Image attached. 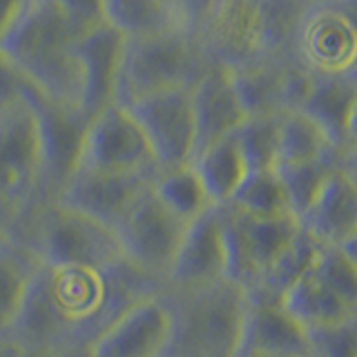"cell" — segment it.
<instances>
[{
    "instance_id": "1",
    "label": "cell",
    "mask_w": 357,
    "mask_h": 357,
    "mask_svg": "<svg viewBox=\"0 0 357 357\" xmlns=\"http://www.w3.org/2000/svg\"><path fill=\"white\" fill-rule=\"evenodd\" d=\"M161 290L128 261L105 271L40 266L11 337L27 355L83 357L121 312Z\"/></svg>"
},
{
    "instance_id": "2",
    "label": "cell",
    "mask_w": 357,
    "mask_h": 357,
    "mask_svg": "<svg viewBox=\"0 0 357 357\" xmlns=\"http://www.w3.org/2000/svg\"><path fill=\"white\" fill-rule=\"evenodd\" d=\"M81 36L56 0H25L0 38V54L36 94L81 109L83 76L74 52Z\"/></svg>"
},
{
    "instance_id": "3",
    "label": "cell",
    "mask_w": 357,
    "mask_h": 357,
    "mask_svg": "<svg viewBox=\"0 0 357 357\" xmlns=\"http://www.w3.org/2000/svg\"><path fill=\"white\" fill-rule=\"evenodd\" d=\"M9 232L36 255L40 266L105 271L126 261L114 228L59 201L33 204L11 223Z\"/></svg>"
},
{
    "instance_id": "4",
    "label": "cell",
    "mask_w": 357,
    "mask_h": 357,
    "mask_svg": "<svg viewBox=\"0 0 357 357\" xmlns=\"http://www.w3.org/2000/svg\"><path fill=\"white\" fill-rule=\"evenodd\" d=\"M161 295L170 310V340L165 355L172 357H234L248 295L232 282L204 288L170 290Z\"/></svg>"
},
{
    "instance_id": "5",
    "label": "cell",
    "mask_w": 357,
    "mask_h": 357,
    "mask_svg": "<svg viewBox=\"0 0 357 357\" xmlns=\"http://www.w3.org/2000/svg\"><path fill=\"white\" fill-rule=\"evenodd\" d=\"M201 38L172 29L143 38H126L114 103L128 107L137 98L172 87H192L215 61Z\"/></svg>"
},
{
    "instance_id": "6",
    "label": "cell",
    "mask_w": 357,
    "mask_h": 357,
    "mask_svg": "<svg viewBox=\"0 0 357 357\" xmlns=\"http://www.w3.org/2000/svg\"><path fill=\"white\" fill-rule=\"evenodd\" d=\"M279 304L306 331L355 317L357 264L342 248H319Z\"/></svg>"
},
{
    "instance_id": "7",
    "label": "cell",
    "mask_w": 357,
    "mask_h": 357,
    "mask_svg": "<svg viewBox=\"0 0 357 357\" xmlns=\"http://www.w3.org/2000/svg\"><path fill=\"white\" fill-rule=\"evenodd\" d=\"M43 174L38 121L29 98L0 107V215L14 223L36 204Z\"/></svg>"
},
{
    "instance_id": "8",
    "label": "cell",
    "mask_w": 357,
    "mask_h": 357,
    "mask_svg": "<svg viewBox=\"0 0 357 357\" xmlns=\"http://www.w3.org/2000/svg\"><path fill=\"white\" fill-rule=\"evenodd\" d=\"M190 223L167 210L150 188L119 221L121 255L134 271L165 286Z\"/></svg>"
},
{
    "instance_id": "9",
    "label": "cell",
    "mask_w": 357,
    "mask_h": 357,
    "mask_svg": "<svg viewBox=\"0 0 357 357\" xmlns=\"http://www.w3.org/2000/svg\"><path fill=\"white\" fill-rule=\"evenodd\" d=\"M150 145L159 172L174 170L192 161L197 132L190 87H172L137 98L128 105Z\"/></svg>"
},
{
    "instance_id": "10",
    "label": "cell",
    "mask_w": 357,
    "mask_h": 357,
    "mask_svg": "<svg viewBox=\"0 0 357 357\" xmlns=\"http://www.w3.org/2000/svg\"><path fill=\"white\" fill-rule=\"evenodd\" d=\"M297 54L306 70L346 74L357 67V3L328 0L308 5L297 33Z\"/></svg>"
},
{
    "instance_id": "11",
    "label": "cell",
    "mask_w": 357,
    "mask_h": 357,
    "mask_svg": "<svg viewBox=\"0 0 357 357\" xmlns=\"http://www.w3.org/2000/svg\"><path fill=\"white\" fill-rule=\"evenodd\" d=\"M25 96L38 121L43 174L36 204L54 201L78 167L89 116L78 107L59 105L25 85ZM31 208V206H29Z\"/></svg>"
},
{
    "instance_id": "12",
    "label": "cell",
    "mask_w": 357,
    "mask_h": 357,
    "mask_svg": "<svg viewBox=\"0 0 357 357\" xmlns=\"http://www.w3.org/2000/svg\"><path fill=\"white\" fill-rule=\"evenodd\" d=\"M78 167L121 174H159L137 119L123 105H107L87 123Z\"/></svg>"
},
{
    "instance_id": "13",
    "label": "cell",
    "mask_w": 357,
    "mask_h": 357,
    "mask_svg": "<svg viewBox=\"0 0 357 357\" xmlns=\"http://www.w3.org/2000/svg\"><path fill=\"white\" fill-rule=\"evenodd\" d=\"M219 208L223 215V234H226L228 282L248 293L259 275L297 237L299 221L295 217L250 219L226 206Z\"/></svg>"
},
{
    "instance_id": "14",
    "label": "cell",
    "mask_w": 357,
    "mask_h": 357,
    "mask_svg": "<svg viewBox=\"0 0 357 357\" xmlns=\"http://www.w3.org/2000/svg\"><path fill=\"white\" fill-rule=\"evenodd\" d=\"M156 176L159 174H121L76 167L54 201L116 228L130 208L154 185Z\"/></svg>"
},
{
    "instance_id": "15",
    "label": "cell",
    "mask_w": 357,
    "mask_h": 357,
    "mask_svg": "<svg viewBox=\"0 0 357 357\" xmlns=\"http://www.w3.org/2000/svg\"><path fill=\"white\" fill-rule=\"evenodd\" d=\"M170 340V310L161 293L143 297L87 346L83 357H159Z\"/></svg>"
},
{
    "instance_id": "16",
    "label": "cell",
    "mask_w": 357,
    "mask_h": 357,
    "mask_svg": "<svg viewBox=\"0 0 357 357\" xmlns=\"http://www.w3.org/2000/svg\"><path fill=\"white\" fill-rule=\"evenodd\" d=\"M228 279V252L221 208H212L188 226L163 288L190 290Z\"/></svg>"
},
{
    "instance_id": "17",
    "label": "cell",
    "mask_w": 357,
    "mask_h": 357,
    "mask_svg": "<svg viewBox=\"0 0 357 357\" xmlns=\"http://www.w3.org/2000/svg\"><path fill=\"white\" fill-rule=\"evenodd\" d=\"M190 100H192L197 132L195 154L212 143L230 137L248 119L237 94V87H234L230 67L223 63H215L197 78L195 85L190 87Z\"/></svg>"
},
{
    "instance_id": "18",
    "label": "cell",
    "mask_w": 357,
    "mask_h": 357,
    "mask_svg": "<svg viewBox=\"0 0 357 357\" xmlns=\"http://www.w3.org/2000/svg\"><path fill=\"white\" fill-rule=\"evenodd\" d=\"M234 357H310L308 331L282 304L248 297Z\"/></svg>"
},
{
    "instance_id": "19",
    "label": "cell",
    "mask_w": 357,
    "mask_h": 357,
    "mask_svg": "<svg viewBox=\"0 0 357 357\" xmlns=\"http://www.w3.org/2000/svg\"><path fill=\"white\" fill-rule=\"evenodd\" d=\"M123 47L126 38L105 22L87 29L74 45L83 76L81 109L89 119L107 105H114Z\"/></svg>"
},
{
    "instance_id": "20",
    "label": "cell",
    "mask_w": 357,
    "mask_h": 357,
    "mask_svg": "<svg viewBox=\"0 0 357 357\" xmlns=\"http://www.w3.org/2000/svg\"><path fill=\"white\" fill-rule=\"evenodd\" d=\"M297 221L321 248H342L357 232V185L335 167Z\"/></svg>"
},
{
    "instance_id": "21",
    "label": "cell",
    "mask_w": 357,
    "mask_h": 357,
    "mask_svg": "<svg viewBox=\"0 0 357 357\" xmlns=\"http://www.w3.org/2000/svg\"><path fill=\"white\" fill-rule=\"evenodd\" d=\"M353 83L349 74L310 72V83L299 112L310 119L337 152L349 148V123L353 112Z\"/></svg>"
},
{
    "instance_id": "22",
    "label": "cell",
    "mask_w": 357,
    "mask_h": 357,
    "mask_svg": "<svg viewBox=\"0 0 357 357\" xmlns=\"http://www.w3.org/2000/svg\"><path fill=\"white\" fill-rule=\"evenodd\" d=\"M38 268L36 255L11 232L0 241V337L14 333Z\"/></svg>"
},
{
    "instance_id": "23",
    "label": "cell",
    "mask_w": 357,
    "mask_h": 357,
    "mask_svg": "<svg viewBox=\"0 0 357 357\" xmlns=\"http://www.w3.org/2000/svg\"><path fill=\"white\" fill-rule=\"evenodd\" d=\"M190 163H192L210 201L217 208L228 204L245 178V174L250 172L232 134L197 152Z\"/></svg>"
},
{
    "instance_id": "24",
    "label": "cell",
    "mask_w": 357,
    "mask_h": 357,
    "mask_svg": "<svg viewBox=\"0 0 357 357\" xmlns=\"http://www.w3.org/2000/svg\"><path fill=\"white\" fill-rule=\"evenodd\" d=\"M319 248L321 245L312 241L299 226L297 237L290 241L286 245V250L259 275V279H257L245 295L257 301L279 304L282 297L286 295V290L308 271V266L312 264V259H315Z\"/></svg>"
},
{
    "instance_id": "25",
    "label": "cell",
    "mask_w": 357,
    "mask_h": 357,
    "mask_svg": "<svg viewBox=\"0 0 357 357\" xmlns=\"http://www.w3.org/2000/svg\"><path fill=\"white\" fill-rule=\"evenodd\" d=\"M103 22L123 38H143L178 29L174 9L163 0H103Z\"/></svg>"
},
{
    "instance_id": "26",
    "label": "cell",
    "mask_w": 357,
    "mask_h": 357,
    "mask_svg": "<svg viewBox=\"0 0 357 357\" xmlns=\"http://www.w3.org/2000/svg\"><path fill=\"white\" fill-rule=\"evenodd\" d=\"M226 208L250 219H279L293 217L288 208L282 178L277 170H255L248 172L237 192L226 204Z\"/></svg>"
},
{
    "instance_id": "27",
    "label": "cell",
    "mask_w": 357,
    "mask_h": 357,
    "mask_svg": "<svg viewBox=\"0 0 357 357\" xmlns=\"http://www.w3.org/2000/svg\"><path fill=\"white\" fill-rule=\"evenodd\" d=\"M152 190L161 204L185 223H192L201 215H206L208 210L217 208L210 201L192 163L174 167V170L167 172H159Z\"/></svg>"
},
{
    "instance_id": "28",
    "label": "cell",
    "mask_w": 357,
    "mask_h": 357,
    "mask_svg": "<svg viewBox=\"0 0 357 357\" xmlns=\"http://www.w3.org/2000/svg\"><path fill=\"white\" fill-rule=\"evenodd\" d=\"M337 152L331 148L326 137L319 132V128L306 119L299 109L284 112L279 116V139H277V165H293L315 161L319 156Z\"/></svg>"
},
{
    "instance_id": "29",
    "label": "cell",
    "mask_w": 357,
    "mask_h": 357,
    "mask_svg": "<svg viewBox=\"0 0 357 357\" xmlns=\"http://www.w3.org/2000/svg\"><path fill=\"white\" fill-rule=\"evenodd\" d=\"M335 167H340V152H328L315 161L275 167L279 178H282L290 215L295 219L304 215L306 208L312 204V199L317 197L319 188L324 185V181H326Z\"/></svg>"
},
{
    "instance_id": "30",
    "label": "cell",
    "mask_w": 357,
    "mask_h": 357,
    "mask_svg": "<svg viewBox=\"0 0 357 357\" xmlns=\"http://www.w3.org/2000/svg\"><path fill=\"white\" fill-rule=\"evenodd\" d=\"M279 116H248L237 132L232 134L245 159L248 170H275L277 165V139H279Z\"/></svg>"
},
{
    "instance_id": "31",
    "label": "cell",
    "mask_w": 357,
    "mask_h": 357,
    "mask_svg": "<svg viewBox=\"0 0 357 357\" xmlns=\"http://www.w3.org/2000/svg\"><path fill=\"white\" fill-rule=\"evenodd\" d=\"M310 357H357V315L308 331Z\"/></svg>"
},
{
    "instance_id": "32",
    "label": "cell",
    "mask_w": 357,
    "mask_h": 357,
    "mask_svg": "<svg viewBox=\"0 0 357 357\" xmlns=\"http://www.w3.org/2000/svg\"><path fill=\"white\" fill-rule=\"evenodd\" d=\"M100 3L103 0H56V5L81 29V33L96 27L98 22H103V7H100Z\"/></svg>"
},
{
    "instance_id": "33",
    "label": "cell",
    "mask_w": 357,
    "mask_h": 357,
    "mask_svg": "<svg viewBox=\"0 0 357 357\" xmlns=\"http://www.w3.org/2000/svg\"><path fill=\"white\" fill-rule=\"evenodd\" d=\"M22 92H25L22 76L14 70V65L0 54V107L14 103L16 98L22 96Z\"/></svg>"
},
{
    "instance_id": "34",
    "label": "cell",
    "mask_w": 357,
    "mask_h": 357,
    "mask_svg": "<svg viewBox=\"0 0 357 357\" xmlns=\"http://www.w3.org/2000/svg\"><path fill=\"white\" fill-rule=\"evenodd\" d=\"M25 0H0V38L9 29V25L18 16V11Z\"/></svg>"
},
{
    "instance_id": "35",
    "label": "cell",
    "mask_w": 357,
    "mask_h": 357,
    "mask_svg": "<svg viewBox=\"0 0 357 357\" xmlns=\"http://www.w3.org/2000/svg\"><path fill=\"white\" fill-rule=\"evenodd\" d=\"M340 170L357 185V143L340 152Z\"/></svg>"
},
{
    "instance_id": "36",
    "label": "cell",
    "mask_w": 357,
    "mask_h": 357,
    "mask_svg": "<svg viewBox=\"0 0 357 357\" xmlns=\"http://www.w3.org/2000/svg\"><path fill=\"white\" fill-rule=\"evenodd\" d=\"M353 83V92H355V98H353V112H351V123H349V145L357 143V67L351 72H346Z\"/></svg>"
},
{
    "instance_id": "37",
    "label": "cell",
    "mask_w": 357,
    "mask_h": 357,
    "mask_svg": "<svg viewBox=\"0 0 357 357\" xmlns=\"http://www.w3.org/2000/svg\"><path fill=\"white\" fill-rule=\"evenodd\" d=\"M0 357H27V351L14 337H0Z\"/></svg>"
},
{
    "instance_id": "38",
    "label": "cell",
    "mask_w": 357,
    "mask_h": 357,
    "mask_svg": "<svg viewBox=\"0 0 357 357\" xmlns=\"http://www.w3.org/2000/svg\"><path fill=\"white\" fill-rule=\"evenodd\" d=\"M342 250L346 252V255H349L351 257V259L357 264V232H355V237L349 241V243H346V245H342Z\"/></svg>"
},
{
    "instance_id": "39",
    "label": "cell",
    "mask_w": 357,
    "mask_h": 357,
    "mask_svg": "<svg viewBox=\"0 0 357 357\" xmlns=\"http://www.w3.org/2000/svg\"><path fill=\"white\" fill-rule=\"evenodd\" d=\"M9 230H11V223H9L3 215H0V241H3V239L7 237Z\"/></svg>"
},
{
    "instance_id": "40",
    "label": "cell",
    "mask_w": 357,
    "mask_h": 357,
    "mask_svg": "<svg viewBox=\"0 0 357 357\" xmlns=\"http://www.w3.org/2000/svg\"><path fill=\"white\" fill-rule=\"evenodd\" d=\"M27 357H65V355H27Z\"/></svg>"
},
{
    "instance_id": "41",
    "label": "cell",
    "mask_w": 357,
    "mask_h": 357,
    "mask_svg": "<svg viewBox=\"0 0 357 357\" xmlns=\"http://www.w3.org/2000/svg\"><path fill=\"white\" fill-rule=\"evenodd\" d=\"M163 3H165V5H170V7H174V5L178 3V0H163Z\"/></svg>"
},
{
    "instance_id": "42",
    "label": "cell",
    "mask_w": 357,
    "mask_h": 357,
    "mask_svg": "<svg viewBox=\"0 0 357 357\" xmlns=\"http://www.w3.org/2000/svg\"><path fill=\"white\" fill-rule=\"evenodd\" d=\"M315 3H328V0H310V5H315Z\"/></svg>"
},
{
    "instance_id": "43",
    "label": "cell",
    "mask_w": 357,
    "mask_h": 357,
    "mask_svg": "<svg viewBox=\"0 0 357 357\" xmlns=\"http://www.w3.org/2000/svg\"><path fill=\"white\" fill-rule=\"evenodd\" d=\"M159 357H172V355H165V353H163V355H159Z\"/></svg>"
}]
</instances>
